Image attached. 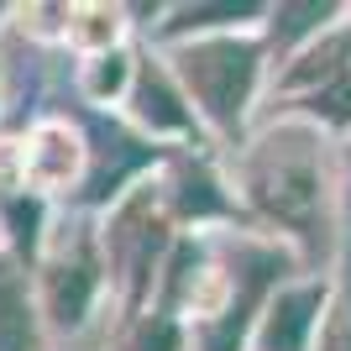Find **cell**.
<instances>
[{
    "instance_id": "8992f818",
    "label": "cell",
    "mask_w": 351,
    "mask_h": 351,
    "mask_svg": "<svg viewBox=\"0 0 351 351\" xmlns=\"http://www.w3.org/2000/svg\"><path fill=\"white\" fill-rule=\"evenodd\" d=\"M69 168H73V142L58 126H47L37 136V152H32V178L37 184H58V178H69Z\"/></svg>"
},
{
    "instance_id": "6da1fadb",
    "label": "cell",
    "mask_w": 351,
    "mask_h": 351,
    "mask_svg": "<svg viewBox=\"0 0 351 351\" xmlns=\"http://www.w3.org/2000/svg\"><path fill=\"white\" fill-rule=\"evenodd\" d=\"M252 189L267 210L289 226H304L320 205V173H315V158H309L304 136H278L267 142V152L252 168Z\"/></svg>"
},
{
    "instance_id": "7a4b0ae2",
    "label": "cell",
    "mask_w": 351,
    "mask_h": 351,
    "mask_svg": "<svg viewBox=\"0 0 351 351\" xmlns=\"http://www.w3.org/2000/svg\"><path fill=\"white\" fill-rule=\"evenodd\" d=\"M184 79L189 89L205 100V110L215 121L231 126L247 105V89H252V73H257V53L247 43H210V47H194L184 53Z\"/></svg>"
},
{
    "instance_id": "5b68a950",
    "label": "cell",
    "mask_w": 351,
    "mask_h": 351,
    "mask_svg": "<svg viewBox=\"0 0 351 351\" xmlns=\"http://www.w3.org/2000/svg\"><path fill=\"white\" fill-rule=\"evenodd\" d=\"M0 351H32V315L21 299V283L0 267Z\"/></svg>"
},
{
    "instance_id": "52a82bcc",
    "label": "cell",
    "mask_w": 351,
    "mask_h": 351,
    "mask_svg": "<svg viewBox=\"0 0 351 351\" xmlns=\"http://www.w3.org/2000/svg\"><path fill=\"white\" fill-rule=\"evenodd\" d=\"M136 100H142V116L152 121V126H184V121H189V116H184V110L173 105L168 84H162V79H158L152 69L142 73V89H136Z\"/></svg>"
},
{
    "instance_id": "ba28073f",
    "label": "cell",
    "mask_w": 351,
    "mask_h": 351,
    "mask_svg": "<svg viewBox=\"0 0 351 351\" xmlns=\"http://www.w3.org/2000/svg\"><path fill=\"white\" fill-rule=\"evenodd\" d=\"M325 351H351V273H346L336 315H330V330H325Z\"/></svg>"
},
{
    "instance_id": "3957f363",
    "label": "cell",
    "mask_w": 351,
    "mask_h": 351,
    "mask_svg": "<svg viewBox=\"0 0 351 351\" xmlns=\"http://www.w3.org/2000/svg\"><path fill=\"white\" fill-rule=\"evenodd\" d=\"M95 293V257H89L84 241H73V252H63L53 263V278H47V304L63 325H79L84 320V304Z\"/></svg>"
},
{
    "instance_id": "277c9868",
    "label": "cell",
    "mask_w": 351,
    "mask_h": 351,
    "mask_svg": "<svg viewBox=\"0 0 351 351\" xmlns=\"http://www.w3.org/2000/svg\"><path fill=\"white\" fill-rule=\"evenodd\" d=\"M320 309V293L304 289V293H283L273 304V320L263 330V346L267 351H299L304 346V330H309V315Z\"/></svg>"
},
{
    "instance_id": "9c48e42d",
    "label": "cell",
    "mask_w": 351,
    "mask_h": 351,
    "mask_svg": "<svg viewBox=\"0 0 351 351\" xmlns=\"http://www.w3.org/2000/svg\"><path fill=\"white\" fill-rule=\"evenodd\" d=\"M136 351H173V330L168 325H158V330H147V341Z\"/></svg>"
}]
</instances>
